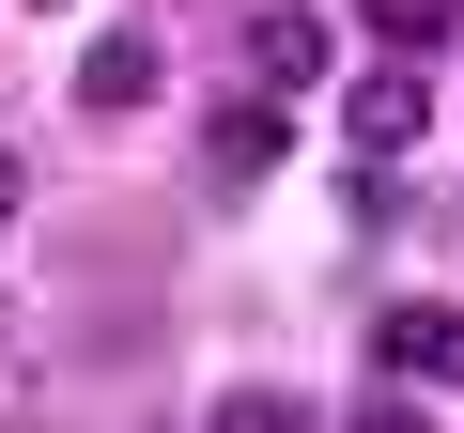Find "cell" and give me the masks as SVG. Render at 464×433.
Masks as SVG:
<instances>
[{
  "instance_id": "3",
  "label": "cell",
  "mask_w": 464,
  "mask_h": 433,
  "mask_svg": "<svg viewBox=\"0 0 464 433\" xmlns=\"http://www.w3.org/2000/svg\"><path fill=\"white\" fill-rule=\"evenodd\" d=\"M372 356H387L402 387H464V310H449V294H402V310L372 325Z\"/></svg>"
},
{
  "instance_id": "2",
  "label": "cell",
  "mask_w": 464,
  "mask_h": 433,
  "mask_svg": "<svg viewBox=\"0 0 464 433\" xmlns=\"http://www.w3.org/2000/svg\"><path fill=\"white\" fill-rule=\"evenodd\" d=\"M279 140H295L279 93H217V109H201V170H217V201H248V186L279 170Z\"/></svg>"
},
{
  "instance_id": "4",
  "label": "cell",
  "mask_w": 464,
  "mask_h": 433,
  "mask_svg": "<svg viewBox=\"0 0 464 433\" xmlns=\"http://www.w3.org/2000/svg\"><path fill=\"white\" fill-rule=\"evenodd\" d=\"M310 78H325V16H310V0H264V16H248V93L295 109Z\"/></svg>"
},
{
  "instance_id": "10",
  "label": "cell",
  "mask_w": 464,
  "mask_h": 433,
  "mask_svg": "<svg viewBox=\"0 0 464 433\" xmlns=\"http://www.w3.org/2000/svg\"><path fill=\"white\" fill-rule=\"evenodd\" d=\"M0 325H16V294H0Z\"/></svg>"
},
{
  "instance_id": "8",
  "label": "cell",
  "mask_w": 464,
  "mask_h": 433,
  "mask_svg": "<svg viewBox=\"0 0 464 433\" xmlns=\"http://www.w3.org/2000/svg\"><path fill=\"white\" fill-rule=\"evenodd\" d=\"M341 433H418V418H402V402H356V418H341Z\"/></svg>"
},
{
  "instance_id": "9",
  "label": "cell",
  "mask_w": 464,
  "mask_h": 433,
  "mask_svg": "<svg viewBox=\"0 0 464 433\" xmlns=\"http://www.w3.org/2000/svg\"><path fill=\"white\" fill-rule=\"evenodd\" d=\"M16 201H32V170H16V155H0V216H16Z\"/></svg>"
},
{
  "instance_id": "6",
  "label": "cell",
  "mask_w": 464,
  "mask_h": 433,
  "mask_svg": "<svg viewBox=\"0 0 464 433\" xmlns=\"http://www.w3.org/2000/svg\"><path fill=\"white\" fill-rule=\"evenodd\" d=\"M356 16L387 32V63H433V47L464 32V0H356Z\"/></svg>"
},
{
  "instance_id": "7",
  "label": "cell",
  "mask_w": 464,
  "mask_h": 433,
  "mask_svg": "<svg viewBox=\"0 0 464 433\" xmlns=\"http://www.w3.org/2000/svg\"><path fill=\"white\" fill-rule=\"evenodd\" d=\"M217 433H325L310 402H279V387H248V402H217Z\"/></svg>"
},
{
  "instance_id": "1",
  "label": "cell",
  "mask_w": 464,
  "mask_h": 433,
  "mask_svg": "<svg viewBox=\"0 0 464 433\" xmlns=\"http://www.w3.org/2000/svg\"><path fill=\"white\" fill-rule=\"evenodd\" d=\"M341 140H356V155H418V140H433V78H418V63H356V78H341Z\"/></svg>"
},
{
  "instance_id": "5",
  "label": "cell",
  "mask_w": 464,
  "mask_h": 433,
  "mask_svg": "<svg viewBox=\"0 0 464 433\" xmlns=\"http://www.w3.org/2000/svg\"><path fill=\"white\" fill-rule=\"evenodd\" d=\"M78 109H93V124L155 109V32H93V47H78Z\"/></svg>"
}]
</instances>
